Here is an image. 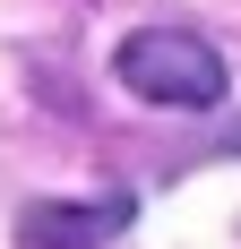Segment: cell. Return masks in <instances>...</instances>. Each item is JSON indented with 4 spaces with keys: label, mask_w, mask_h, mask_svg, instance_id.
Segmentation results:
<instances>
[{
    "label": "cell",
    "mask_w": 241,
    "mask_h": 249,
    "mask_svg": "<svg viewBox=\"0 0 241 249\" xmlns=\"http://www.w3.org/2000/svg\"><path fill=\"white\" fill-rule=\"evenodd\" d=\"M120 224H129V198H43V206H26L18 241L26 249H103Z\"/></svg>",
    "instance_id": "7a4b0ae2"
},
{
    "label": "cell",
    "mask_w": 241,
    "mask_h": 249,
    "mask_svg": "<svg viewBox=\"0 0 241 249\" xmlns=\"http://www.w3.org/2000/svg\"><path fill=\"white\" fill-rule=\"evenodd\" d=\"M112 77L129 95H146V103L207 112V103L224 95V52L207 43V35H181V26H146V35H129V43L112 52Z\"/></svg>",
    "instance_id": "6da1fadb"
}]
</instances>
